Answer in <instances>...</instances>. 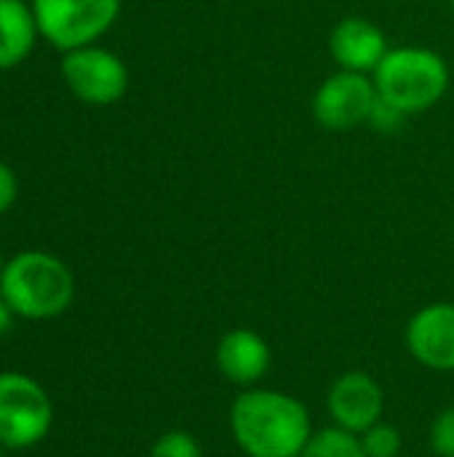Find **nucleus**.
Segmentation results:
<instances>
[{"instance_id":"1","label":"nucleus","mask_w":454,"mask_h":457,"mask_svg":"<svg viewBox=\"0 0 454 457\" xmlns=\"http://www.w3.org/2000/svg\"><path fill=\"white\" fill-rule=\"evenodd\" d=\"M230 431L246 457H300L313 436L308 407L270 388H249L233 402Z\"/></svg>"},{"instance_id":"2","label":"nucleus","mask_w":454,"mask_h":457,"mask_svg":"<svg viewBox=\"0 0 454 457\" xmlns=\"http://www.w3.org/2000/svg\"><path fill=\"white\" fill-rule=\"evenodd\" d=\"M0 295L11 311L29 321L62 316L75 300L72 270L48 252H19L3 265Z\"/></svg>"},{"instance_id":"3","label":"nucleus","mask_w":454,"mask_h":457,"mask_svg":"<svg viewBox=\"0 0 454 457\" xmlns=\"http://www.w3.org/2000/svg\"><path fill=\"white\" fill-rule=\"evenodd\" d=\"M372 80L383 99L401 107L407 115H417L444 99L452 72L439 51L425 46H399L385 54L372 72Z\"/></svg>"},{"instance_id":"4","label":"nucleus","mask_w":454,"mask_h":457,"mask_svg":"<svg viewBox=\"0 0 454 457\" xmlns=\"http://www.w3.org/2000/svg\"><path fill=\"white\" fill-rule=\"evenodd\" d=\"M40 37L72 51L96 43L120 16V0H32Z\"/></svg>"},{"instance_id":"5","label":"nucleus","mask_w":454,"mask_h":457,"mask_svg":"<svg viewBox=\"0 0 454 457\" xmlns=\"http://www.w3.org/2000/svg\"><path fill=\"white\" fill-rule=\"evenodd\" d=\"M54 426V404L40 383L21 372H0V445L29 450Z\"/></svg>"},{"instance_id":"6","label":"nucleus","mask_w":454,"mask_h":457,"mask_svg":"<svg viewBox=\"0 0 454 457\" xmlns=\"http://www.w3.org/2000/svg\"><path fill=\"white\" fill-rule=\"evenodd\" d=\"M59 70L72 96L94 107H110L120 102L131 80L126 62L115 51L96 43L64 51Z\"/></svg>"},{"instance_id":"7","label":"nucleus","mask_w":454,"mask_h":457,"mask_svg":"<svg viewBox=\"0 0 454 457\" xmlns=\"http://www.w3.org/2000/svg\"><path fill=\"white\" fill-rule=\"evenodd\" d=\"M377 96L380 94L372 75L337 70L316 88L310 110L321 129L345 134L369 123Z\"/></svg>"},{"instance_id":"8","label":"nucleus","mask_w":454,"mask_h":457,"mask_svg":"<svg viewBox=\"0 0 454 457\" xmlns=\"http://www.w3.org/2000/svg\"><path fill=\"white\" fill-rule=\"evenodd\" d=\"M326 407H329L334 426H340L351 434H364L367 428H372L375 423L383 420L385 394L372 375L345 372L332 383Z\"/></svg>"},{"instance_id":"9","label":"nucleus","mask_w":454,"mask_h":457,"mask_svg":"<svg viewBox=\"0 0 454 457\" xmlns=\"http://www.w3.org/2000/svg\"><path fill=\"white\" fill-rule=\"evenodd\" d=\"M407 351L433 372H454V303L425 305L409 319Z\"/></svg>"},{"instance_id":"10","label":"nucleus","mask_w":454,"mask_h":457,"mask_svg":"<svg viewBox=\"0 0 454 457\" xmlns=\"http://www.w3.org/2000/svg\"><path fill=\"white\" fill-rule=\"evenodd\" d=\"M329 51L340 70L372 75L391 51V46L385 32L375 21L364 16H345L334 24L329 35Z\"/></svg>"},{"instance_id":"11","label":"nucleus","mask_w":454,"mask_h":457,"mask_svg":"<svg viewBox=\"0 0 454 457\" xmlns=\"http://www.w3.org/2000/svg\"><path fill=\"white\" fill-rule=\"evenodd\" d=\"M217 367L233 386H257L270 370V345L254 329H230L217 345Z\"/></svg>"},{"instance_id":"12","label":"nucleus","mask_w":454,"mask_h":457,"mask_svg":"<svg viewBox=\"0 0 454 457\" xmlns=\"http://www.w3.org/2000/svg\"><path fill=\"white\" fill-rule=\"evenodd\" d=\"M40 37L32 3L0 0V72L19 67Z\"/></svg>"},{"instance_id":"13","label":"nucleus","mask_w":454,"mask_h":457,"mask_svg":"<svg viewBox=\"0 0 454 457\" xmlns=\"http://www.w3.org/2000/svg\"><path fill=\"white\" fill-rule=\"evenodd\" d=\"M300 457H367L359 434H351L340 426L316 431Z\"/></svg>"},{"instance_id":"14","label":"nucleus","mask_w":454,"mask_h":457,"mask_svg":"<svg viewBox=\"0 0 454 457\" xmlns=\"http://www.w3.org/2000/svg\"><path fill=\"white\" fill-rule=\"evenodd\" d=\"M364 455L367 457H399L401 455V434L399 428H393L391 423H375L372 428H367L364 434H359Z\"/></svg>"},{"instance_id":"15","label":"nucleus","mask_w":454,"mask_h":457,"mask_svg":"<svg viewBox=\"0 0 454 457\" xmlns=\"http://www.w3.org/2000/svg\"><path fill=\"white\" fill-rule=\"evenodd\" d=\"M150 457H201V445L190 431H169L153 445Z\"/></svg>"},{"instance_id":"16","label":"nucleus","mask_w":454,"mask_h":457,"mask_svg":"<svg viewBox=\"0 0 454 457\" xmlns=\"http://www.w3.org/2000/svg\"><path fill=\"white\" fill-rule=\"evenodd\" d=\"M407 118H409V115H407L401 107H396V104H391L388 99L377 96V102H375V107H372V115H369V123H367V126H372V129L380 131V134H399V131L404 129Z\"/></svg>"},{"instance_id":"17","label":"nucleus","mask_w":454,"mask_h":457,"mask_svg":"<svg viewBox=\"0 0 454 457\" xmlns=\"http://www.w3.org/2000/svg\"><path fill=\"white\" fill-rule=\"evenodd\" d=\"M431 447L439 457H454V407L436 415L431 426Z\"/></svg>"},{"instance_id":"18","label":"nucleus","mask_w":454,"mask_h":457,"mask_svg":"<svg viewBox=\"0 0 454 457\" xmlns=\"http://www.w3.org/2000/svg\"><path fill=\"white\" fill-rule=\"evenodd\" d=\"M16 195H19V179H16V171L0 161V214H5L13 204H16Z\"/></svg>"},{"instance_id":"19","label":"nucleus","mask_w":454,"mask_h":457,"mask_svg":"<svg viewBox=\"0 0 454 457\" xmlns=\"http://www.w3.org/2000/svg\"><path fill=\"white\" fill-rule=\"evenodd\" d=\"M13 311H11V305L5 303V297L0 295V337L11 329V324H13Z\"/></svg>"},{"instance_id":"20","label":"nucleus","mask_w":454,"mask_h":457,"mask_svg":"<svg viewBox=\"0 0 454 457\" xmlns=\"http://www.w3.org/2000/svg\"><path fill=\"white\" fill-rule=\"evenodd\" d=\"M5 450H8V447H5V445H0V457H8L5 455Z\"/></svg>"},{"instance_id":"21","label":"nucleus","mask_w":454,"mask_h":457,"mask_svg":"<svg viewBox=\"0 0 454 457\" xmlns=\"http://www.w3.org/2000/svg\"><path fill=\"white\" fill-rule=\"evenodd\" d=\"M3 265H5V262H3V254H0V276H3Z\"/></svg>"},{"instance_id":"22","label":"nucleus","mask_w":454,"mask_h":457,"mask_svg":"<svg viewBox=\"0 0 454 457\" xmlns=\"http://www.w3.org/2000/svg\"><path fill=\"white\" fill-rule=\"evenodd\" d=\"M450 5H452V11H454V0H450Z\"/></svg>"}]
</instances>
